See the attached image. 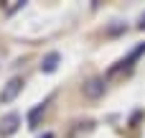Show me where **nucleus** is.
<instances>
[{
	"label": "nucleus",
	"mask_w": 145,
	"mask_h": 138,
	"mask_svg": "<svg viewBox=\"0 0 145 138\" xmlns=\"http://www.w3.org/2000/svg\"><path fill=\"white\" fill-rule=\"evenodd\" d=\"M140 28H145V15H143V18H140Z\"/></svg>",
	"instance_id": "obj_6"
},
{
	"label": "nucleus",
	"mask_w": 145,
	"mask_h": 138,
	"mask_svg": "<svg viewBox=\"0 0 145 138\" xmlns=\"http://www.w3.org/2000/svg\"><path fill=\"white\" fill-rule=\"evenodd\" d=\"M23 90V79H18V77H13L3 90H0V102H13L15 97H18V92Z\"/></svg>",
	"instance_id": "obj_1"
},
{
	"label": "nucleus",
	"mask_w": 145,
	"mask_h": 138,
	"mask_svg": "<svg viewBox=\"0 0 145 138\" xmlns=\"http://www.w3.org/2000/svg\"><path fill=\"white\" fill-rule=\"evenodd\" d=\"M43 113H46V105H38V108H33V110L28 113V125H31V128H36V125H38V118H41Z\"/></svg>",
	"instance_id": "obj_5"
},
{
	"label": "nucleus",
	"mask_w": 145,
	"mask_h": 138,
	"mask_svg": "<svg viewBox=\"0 0 145 138\" xmlns=\"http://www.w3.org/2000/svg\"><path fill=\"white\" fill-rule=\"evenodd\" d=\"M20 125V115L18 113H8L3 120H0V136H13Z\"/></svg>",
	"instance_id": "obj_3"
},
{
	"label": "nucleus",
	"mask_w": 145,
	"mask_h": 138,
	"mask_svg": "<svg viewBox=\"0 0 145 138\" xmlns=\"http://www.w3.org/2000/svg\"><path fill=\"white\" fill-rule=\"evenodd\" d=\"M41 138H54V136H51V133H46V136H41Z\"/></svg>",
	"instance_id": "obj_7"
},
{
	"label": "nucleus",
	"mask_w": 145,
	"mask_h": 138,
	"mask_svg": "<svg viewBox=\"0 0 145 138\" xmlns=\"http://www.w3.org/2000/svg\"><path fill=\"white\" fill-rule=\"evenodd\" d=\"M59 54L56 51H51V54H46L43 56V61H41V72H46V74H51V72H56V67H59Z\"/></svg>",
	"instance_id": "obj_4"
},
{
	"label": "nucleus",
	"mask_w": 145,
	"mask_h": 138,
	"mask_svg": "<svg viewBox=\"0 0 145 138\" xmlns=\"http://www.w3.org/2000/svg\"><path fill=\"white\" fill-rule=\"evenodd\" d=\"M102 95H105V79H102V77H94V79H89V82L84 85V97L97 100V97H102Z\"/></svg>",
	"instance_id": "obj_2"
}]
</instances>
